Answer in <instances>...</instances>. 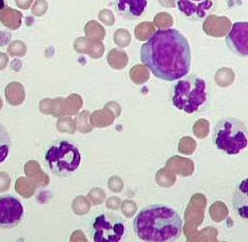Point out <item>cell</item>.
Masks as SVG:
<instances>
[{
	"mask_svg": "<svg viewBox=\"0 0 248 242\" xmlns=\"http://www.w3.org/2000/svg\"><path fill=\"white\" fill-rule=\"evenodd\" d=\"M140 60L156 77L175 82L190 73L191 46L179 30L160 29L142 45Z\"/></svg>",
	"mask_w": 248,
	"mask_h": 242,
	"instance_id": "6da1fadb",
	"label": "cell"
},
{
	"mask_svg": "<svg viewBox=\"0 0 248 242\" xmlns=\"http://www.w3.org/2000/svg\"><path fill=\"white\" fill-rule=\"evenodd\" d=\"M133 230L140 240L174 242L183 232L180 213L165 205H151L142 209L133 220Z\"/></svg>",
	"mask_w": 248,
	"mask_h": 242,
	"instance_id": "7a4b0ae2",
	"label": "cell"
},
{
	"mask_svg": "<svg viewBox=\"0 0 248 242\" xmlns=\"http://www.w3.org/2000/svg\"><path fill=\"white\" fill-rule=\"evenodd\" d=\"M209 88L205 80L196 75L184 76L174 87L173 106L188 114L199 111L208 102Z\"/></svg>",
	"mask_w": 248,
	"mask_h": 242,
	"instance_id": "3957f363",
	"label": "cell"
},
{
	"mask_svg": "<svg viewBox=\"0 0 248 242\" xmlns=\"http://www.w3.org/2000/svg\"><path fill=\"white\" fill-rule=\"evenodd\" d=\"M213 142L227 155H237L248 146V130L242 121L235 117L218 120L214 128Z\"/></svg>",
	"mask_w": 248,
	"mask_h": 242,
	"instance_id": "277c9868",
	"label": "cell"
},
{
	"mask_svg": "<svg viewBox=\"0 0 248 242\" xmlns=\"http://www.w3.org/2000/svg\"><path fill=\"white\" fill-rule=\"evenodd\" d=\"M45 161L55 175L68 177L79 168L81 154L74 143L68 140H62L48 149Z\"/></svg>",
	"mask_w": 248,
	"mask_h": 242,
	"instance_id": "5b68a950",
	"label": "cell"
},
{
	"mask_svg": "<svg viewBox=\"0 0 248 242\" xmlns=\"http://www.w3.org/2000/svg\"><path fill=\"white\" fill-rule=\"evenodd\" d=\"M125 233L121 217L113 213H103L95 217L93 224L94 242H119Z\"/></svg>",
	"mask_w": 248,
	"mask_h": 242,
	"instance_id": "8992f818",
	"label": "cell"
},
{
	"mask_svg": "<svg viewBox=\"0 0 248 242\" xmlns=\"http://www.w3.org/2000/svg\"><path fill=\"white\" fill-rule=\"evenodd\" d=\"M24 216V209L18 198L11 196L0 197V228L17 227Z\"/></svg>",
	"mask_w": 248,
	"mask_h": 242,
	"instance_id": "52a82bcc",
	"label": "cell"
},
{
	"mask_svg": "<svg viewBox=\"0 0 248 242\" xmlns=\"http://www.w3.org/2000/svg\"><path fill=\"white\" fill-rule=\"evenodd\" d=\"M227 48L239 58H248V22L240 21L232 24L226 35Z\"/></svg>",
	"mask_w": 248,
	"mask_h": 242,
	"instance_id": "ba28073f",
	"label": "cell"
},
{
	"mask_svg": "<svg viewBox=\"0 0 248 242\" xmlns=\"http://www.w3.org/2000/svg\"><path fill=\"white\" fill-rule=\"evenodd\" d=\"M179 10L192 21H199L210 14L215 6L214 0H178Z\"/></svg>",
	"mask_w": 248,
	"mask_h": 242,
	"instance_id": "9c48e42d",
	"label": "cell"
},
{
	"mask_svg": "<svg viewBox=\"0 0 248 242\" xmlns=\"http://www.w3.org/2000/svg\"><path fill=\"white\" fill-rule=\"evenodd\" d=\"M147 0H115V10L124 19L136 20L147 8Z\"/></svg>",
	"mask_w": 248,
	"mask_h": 242,
	"instance_id": "30bf717a",
	"label": "cell"
},
{
	"mask_svg": "<svg viewBox=\"0 0 248 242\" xmlns=\"http://www.w3.org/2000/svg\"><path fill=\"white\" fill-rule=\"evenodd\" d=\"M232 204L237 215L248 221V178L243 179L235 188Z\"/></svg>",
	"mask_w": 248,
	"mask_h": 242,
	"instance_id": "8fae6325",
	"label": "cell"
},
{
	"mask_svg": "<svg viewBox=\"0 0 248 242\" xmlns=\"http://www.w3.org/2000/svg\"><path fill=\"white\" fill-rule=\"evenodd\" d=\"M22 20V13L12 9L11 7L5 6L2 10H0V21L3 23L4 26L15 30L21 25Z\"/></svg>",
	"mask_w": 248,
	"mask_h": 242,
	"instance_id": "7c38bea8",
	"label": "cell"
},
{
	"mask_svg": "<svg viewBox=\"0 0 248 242\" xmlns=\"http://www.w3.org/2000/svg\"><path fill=\"white\" fill-rule=\"evenodd\" d=\"M11 149V138L6 128L0 124V164L7 159Z\"/></svg>",
	"mask_w": 248,
	"mask_h": 242,
	"instance_id": "4fadbf2b",
	"label": "cell"
},
{
	"mask_svg": "<svg viewBox=\"0 0 248 242\" xmlns=\"http://www.w3.org/2000/svg\"><path fill=\"white\" fill-rule=\"evenodd\" d=\"M48 10V2L46 0H35L32 7V13L35 16H43Z\"/></svg>",
	"mask_w": 248,
	"mask_h": 242,
	"instance_id": "5bb4252c",
	"label": "cell"
},
{
	"mask_svg": "<svg viewBox=\"0 0 248 242\" xmlns=\"http://www.w3.org/2000/svg\"><path fill=\"white\" fill-rule=\"evenodd\" d=\"M26 47L22 42H14L9 48V53L13 56H23L25 54Z\"/></svg>",
	"mask_w": 248,
	"mask_h": 242,
	"instance_id": "9a60e30c",
	"label": "cell"
},
{
	"mask_svg": "<svg viewBox=\"0 0 248 242\" xmlns=\"http://www.w3.org/2000/svg\"><path fill=\"white\" fill-rule=\"evenodd\" d=\"M33 1L34 0H15V3L19 8L26 10L32 5Z\"/></svg>",
	"mask_w": 248,
	"mask_h": 242,
	"instance_id": "2e32d148",
	"label": "cell"
},
{
	"mask_svg": "<svg viewBox=\"0 0 248 242\" xmlns=\"http://www.w3.org/2000/svg\"><path fill=\"white\" fill-rule=\"evenodd\" d=\"M6 60H7L6 56L4 54H2V53H0V69H2V68L5 67Z\"/></svg>",
	"mask_w": 248,
	"mask_h": 242,
	"instance_id": "e0dca14e",
	"label": "cell"
},
{
	"mask_svg": "<svg viewBox=\"0 0 248 242\" xmlns=\"http://www.w3.org/2000/svg\"><path fill=\"white\" fill-rule=\"evenodd\" d=\"M4 7H5L4 0H0V10H2Z\"/></svg>",
	"mask_w": 248,
	"mask_h": 242,
	"instance_id": "ac0fdd59",
	"label": "cell"
}]
</instances>
